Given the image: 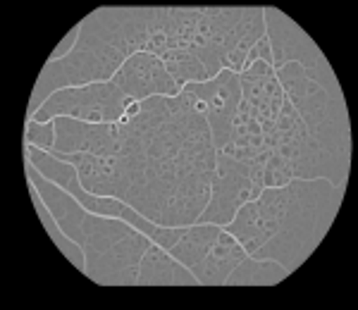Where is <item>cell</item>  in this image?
<instances>
[{
    "mask_svg": "<svg viewBox=\"0 0 358 310\" xmlns=\"http://www.w3.org/2000/svg\"><path fill=\"white\" fill-rule=\"evenodd\" d=\"M50 155L77 170L86 191L124 200L163 227L194 225L210 198L215 146L206 117L182 96L131 103L108 155Z\"/></svg>",
    "mask_w": 358,
    "mask_h": 310,
    "instance_id": "6da1fadb",
    "label": "cell"
},
{
    "mask_svg": "<svg viewBox=\"0 0 358 310\" xmlns=\"http://www.w3.org/2000/svg\"><path fill=\"white\" fill-rule=\"evenodd\" d=\"M344 186L327 179H292L287 186L263 189L239 208L227 229L256 260H275L287 272L317 249L342 205Z\"/></svg>",
    "mask_w": 358,
    "mask_h": 310,
    "instance_id": "7a4b0ae2",
    "label": "cell"
},
{
    "mask_svg": "<svg viewBox=\"0 0 358 310\" xmlns=\"http://www.w3.org/2000/svg\"><path fill=\"white\" fill-rule=\"evenodd\" d=\"M155 8H101L77 24V41L67 55L48 60L34 86L27 119L55 91L113 82L115 72L148 45Z\"/></svg>",
    "mask_w": 358,
    "mask_h": 310,
    "instance_id": "3957f363",
    "label": "cell"
},
{
    "mask_svg": "<svg viewBox=\"0 0 358 310\" xmlns=\"http://www.w3.org/2000/svg\"><path fill=\"white\" fill-rule=\"evenodd\" d=\"M27 182L38 191L57 227L84 251V274L96 284L136 286L141 258L153 244L146 234L117 217L96 215L77 198L27 163Z\"/></svg>",
    "mask_w": 358,
    "mask_h": 310,
    "instance_id": "277c9868",
    "label": "cell"
},
{
    "mask_svg": "<svg viewBox=\"0 0 358 310\" xmlns=\"http://www.w3.org/2000/svg\"><path fill=\"white\" fill-rule=\"evenodd\" d=\"M265 36L263 8H201L189 50L206 67L208 79L222 70L241 74L248 50Z\"/></svg>",
    "mask_w": 358,
    "mask_h": 310,
    "instance_id": "5b68a950",
    "label": "cell"
},
{
    "mask_svg": "<svg viewBox=\"0 0 358 310\" xmlns=\"http://www.w3.org/2000/svg\"><path fill=\"white\" fill-rule=\"evenodd\" d=\"M275 74L287 101L292 103L299 117L303 119L308 134L332 155L351 160L354 141H351V127L344 98H334L322 86H317L306 74V67L299 65V62H289V65L275 70Z\"/></svg>",
    "mask_w": 358,
    "mask_h": 310,
    "instance_id": "8992f818",
    "label": "cell"
},
{
    "mask_svg": "<svg viewBox=\"0 0 358 310\" xmlns=\"http://www.w3.org/2000/svg\"><path fill=\"white\" fill-rule=\"evenodd\" d=\"M270 148L258 151L251 160H236L232 155L215 151V170L210 177V198L194 225L227 227L239 208L263 193V168Z\"/></svg>",
    "mask_w": 358,
    "mask_h": 310,
    "instance_id": "52a82bcc",
    "label": "cell"
},
{
    "mask_svg": "<svg viewBox=\"0 0 358 310\" xmlns=\"http://www.w3.org/2000/svg\"><path fill=\"white\" fill-rule=\"evenodd\" d=\"M275 151L292 165L294 179H327L339 186H346L351 160L337 158L327 148H322L313 136L308 134L303 119L287 101L275 122Z\"/></svg>",
    "mask_w": 358,
    "mask_h": 310,
    "instance_id": "ba28073f",
    "label": "cell"
},
{
    "mask_svg": "<svg viewBox=\"0 0 358 310\" xmlns=\"http://www.w3.org/2000/svg\"><path fill=\"white\" fill-rule=\"evenodd\" d=\"M265 17V36L273 48V70L289 65V62H299L306 67V74L322 86L334 98H342V89H339L337 74L327 65L325 55L317 50L313 38L303 31L294 20H289L285 13L275 8H263Z\"/></svg>",
    "mask_w": 358,
    "mask_h": 310,
    "instance_id": "9c48e42d",
    "label": "cell"
},
{
    "mask_svg": "<svg viewBox=\"0 0 358 310\" xmlns=\"http://www.w3.org/2000/svg\"><path fill=\"white\" fill-rule=\"evenodd\" d=\"M129 96L122 94L115 82H98L77 89H60L34 112L31 119L48 122L55 117H72L91 124H117L124 119Z\"/></svg>",
    "mask_w": 358,
    "mask_h": 310,
    "instance_id": "30bf717a",
    "label": "cell"
},
{
    "mask_svg": "<svg viewBox=\"0 0 358 310\" xmlns=\"http://www.w3.org/2000/svg\"><path fill=\"white\" fill-rule=\"evenodd\" d=\"M179 94L196 98L203 105V117L208 122V129H210L213 146H215V151H222L229 136V124H232V117L241 103L239 74L222 70L217 77L208 79V82L187 84Z\"/></svg>",
    "mask_w": 358,
    "mask_h": 310,
    "instance_id": "8fae6325",
    "label": "cell"
},
{
    "mask_svg": "<svg viewBox=\"0 0 358 310\" xmlns=\"http://www.w3.org/2000/svg\"><path fill=\"white\" fill-rule=\"evenodd\" d=\"M241 84V101L251 108L253 117L258 119L265 136V146L275 148V122L277 115L282 110V103H285V91H282L280 82H277V74L268 62L256 60L239 74Z\"/></svg>",
    "mask_w": 358,
    "mask_h": 310,
    "instance_id": "7c38bea8",
    "label": "cell"
},
{
    "mask_svg": "<svg viewBox=\"0 0 358 310\" xmlns=\"http://www.w3.org/2000/svg\"><path fill=\"white\" fill-rule=\"evenodd\" d=\"M113 82L122 94L129 96L131 101H148L155 96H167V98H177L179 86L170 72L165 70L163 60L153 53H134L129 60L115 72Z\"/></svg>",
    "mask_w": 358,
    "mask_h": 310,
    "instance_id": "4fadbf2b",
    "label": "cell"
},
{
    "mask_svg": "<svg viewBox=\"0 0 358 310\" xmlns=\"http://www.w3.org/2000/svg\"><path fill=\"white\" fill-rule=\"evenodd\" d=\"M248 253L244 246L236 241L227 229H220L215 244L210 246V251L203 256V260L196 265L192 272L196 282L201 286H224L227 277L239 267V263L244 260Z\"/></svg>",
    "mask_w": 358,
    "mask_h": 310,
    "instance_id": "5bb4252c",
    "label": "cell"
},
{
    "mask_svg": "<svg viewBox=\"0 0 358 310\" xmlns=\"http://www.w3.org/2000/svg\"><path fill=\"white\" fill-rule=\"evenodd\" d=\"M136 286H199V282L192 270L175 260L158 244H151L138 265Z\"/></svg>",
    "mask_w": 358,
    "mask_h": 310,
    "instance_id": "9a60e30c",
    "label": "cell"
},
{
    "mask_svg": "<svg viewBox=\"0 0 358 310\" xmlns=\"http://www.w3.org/2000/svg\"><path fill=\"white\" fill-rule=\"evenodd\" d=\"M220 229L222 227H217V225H189L184 237L179 239L167 253L182 263L187 270H194L203 260V256L208 251H210V246L215 244Z\"/></svg>",
    "mask_w": 358,
    "mask_h": 310,
    "instance_id": "2e32d148",
    "label": "cell"
},
{
    "mask_svg": "<svg viewBox=\"0 0 358 310\" xmlns=\"http://www.w3.org/2000/svg\"><path fill=\"white\" fill-rule=\"evenodd\" d=\"M287 270L275 260H256V258L246 256L244 260L239 263V267L234 270L232 274L227 277V284L224 286H236V284H244V286H263V284H277L287 277Z\"/></svg>",
    "mask_w": 358,
    "mask_h": 310,
    "instance_id": "e0dca14e",
    "label": "cell"
},
{
    "mask_svg": "<svg viewBox=\"0 0 358 310\" xmlns=\"http://www.w3.org/2000/svg\"><path fill=\"white\" fill-rule=\"evenodd\" d=\"M160 60H163L165 70L170 72V77L175 79L179 89H184L187 84L208 82L206 67L201 65V60L192 50H167Z\"/></svg>",
    "mask_w": 358,
    "mask_h": 310,
    "instance_id": "ac0fdd59",
    "label": "cell"
},
{
    "mask_svg": "<svg viewBox=\"0 0 358 310\" xmlns=\"http://www.w3.org/2000/svg\"><path fill=\"white\" fill-rule=\"evenodd\" d=\"M31 186V184H29ZM31 198H34V205H36V210H38V217H41V222H43V227H45V232L50 234V239L57 244V249L62 251V253L67 256V260H72L74 265H77L79 270L84 272V265H86V260H84V251L79 249L77 244H74L72 239H67L65 234H62V229L57 227V222L53 220V215H50V210L45 208V203H43V198L38 196V191L31 186Z\"/></svg>",
    "mask_w": 358,
    "mask_h": 310,
    "instance_id": "d6986e66",
    "label": "cell"
},
{
    "mask_svg": "<svg viewBox=\"0 0 358 310\" xmlns=\"http://www.w3.org/2000/svg\"><path fill=\"white\" fill-rule=\"evenodd\" d=\"M294 179V172H292V165L282 158L280 153L270 151L268 160H265V168H263V184L265 189H280V186H287Z\"/></svg>",
    "mask_w": 358,
    "mask_h": 310,
    "instance_id": "ffe728a7",
    "label": "cell"
},
{
    "mask_svg": "<svg viewBox=\"0 0 358 310\" xmlns=\"http://www.w3.org/2000/svg\"><path fill=\"white\" fill-rule=\"evenodd\" d=\"M24 146H34V148H41V151H50V148L55 146V119H48V122L27 119Z\"/></svg>",
    "mask_w": 358,
    "mask_h": 310,
    "instance_id": "44dd1931",
    "label": "cell"
},
{
    "mask_svg": "<svg viewBox=\"0 0 358 310\" xmlns=\"http://www.w3.org/2000/svg\"><path fill=\"white\" fill-rule=\"evenodd\" d=\"M256 60H263V62H268V65L273 67V48H270V41H268V36H263L261 41H258L256 45H253L251 50H248V57H246V67L251 65V62H256Z\"/></svg>",
    "mask_w": 358,
    "mask_h": 310,
    "instance_id": "7402d4cb",
    "label": "cell"
}]
</instances>
